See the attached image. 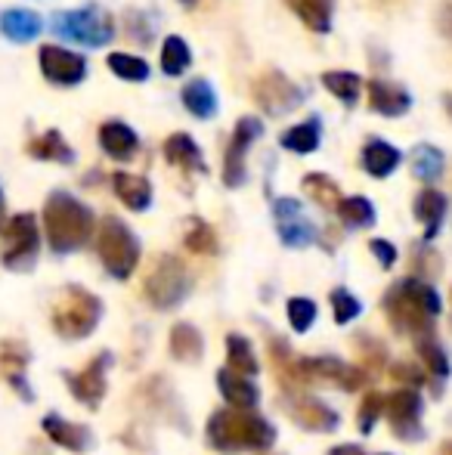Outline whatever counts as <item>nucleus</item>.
Listing matches in <instances>:
<instances>
[{"label":"nucleus","instance_id":"nucleus-38","mask_svg":"<svg viewBox=\"0 0 452 455\" xmlns=\"http://www.w3.org/2000/svg\"><path fill=\"white\" fill-rule=\"evenodd\" d=\"M124 25L137 44H149L152 37H155V19H149V12H143V10H127Z\"/></svg>","mask_w":452,"mask_h":455},{"label":"nucleus","instance_id":"nucleus-29","mask_svg":"<svg viewBox=\"0 0 452 455\" xmlns=\"http://www.w3.org/2000/svg\"><path fill=\"white\" fill-rule=\"evenodd\" d=\"M189 62H193L189 44L183 41L180 35L164 37V44H162V72L168 75V78H180V75L189 68Z\"/></svg>","mask_w":452,"mask_h":455},{"label":"nucleus","instance_id":"nucleus-22","mask_svg":"<svg viewBox=\"0 0 452 455\" xmlns=\"http://www.w3.org/2000/svg\"><path fill=\"white\" fill-rule=\"evenodd\" d=\"M112 189L121 198V204H127L131 211H146L152 204V183L139 174L118 171V174H112Z\"/></svg>","mask_w":452,"mask_h":455},{"label":"nucleus","instance_id":"nucleus-36","mask_svg":"<svg viewBox=\"0 0 452 455\" xmlns=\"http://www.w3.org/2000/svg\"><path fill=\"white\" fill-rule=\"evenodd\" d=\"M443 211H447V198H443L440 192H434V189H424L422 196L416 198V214L422 217L424 223H428V235L437 229V223H440Z\"/></svg>","mask_w":452,"mask_h":455},{"label":"nucleus","instance_id":"nucleus-2","mask_svg":"<svg viewBox=\"0 0 452 455\" xmlns=\"http://www.w3.org/2000/svg\"><path fill=\"white\" fill-rule=\"evenodd\" d=\"M208 443L218 452H266L276 443V427L254 409H218L208 419Z\"/></svg>","mask_w":452,"mask_h":455},{"label":"nucleus","instance_id":"nucleus-20","mask_svg":"<svg viewBox=\"0 0 452 455\" xmlns=\"http://www.w3.org/2000/svg\"><path fill=\"white\" fill-rule=\"evenodd\" d=\"M180 100H183V108H186V112L193 115V118H199V121H211L214 115H218V108H220L218 93H214V87H211V81H208V78L189 81V84L183 87Z\"/></svg>","mask_w":452,"mask_h":455},{"label":"nucleus","instance_id":"nucleus-45","mask_svg":"<svg viewBox=\"0 0 452 455\" xmlns=\"http://www.w3.org/2000/svg\"><path fill=\"white\" fill-rule=\"evenodd\" d=\"M180 4H183V6H195L199 0H180Z\"/></svg>","mask_w":452,"mask_h":455},{"label":"nucleus","instance_id":"nucleus-19","mask_svg":"<svg viewBox=\"0 0 452 455\" xmlns=\"http://www.w3.org/2000/svg\"><path fill=\"white\" fill-rule=\"evenodd\" d=\"M218 387L224 394V400L229 403L233 409H254L260 403V390L251 378H242L229 369H220L218 371Z\"/></svg>","mask_w":452,"mask_h":455},{"label":"nucleus","instance_id":"nucleus-44","mask_svg":"<svg viewBox=\"0 0 452 455\" xmlns=\"http://www.w3.org/2000/svg\"><path fill=\"white\" fill-rule=\"evenodd\" d=\"M443 106H447V112L452 115V96H447V100H443Z\"/></svg>","mask_w":452,"mask_h":455},{"label":"nucleus","instance_id":"nucleus-27","mask_svg":"<svg viewBox=\"0 0 452 455\" xmlns=\"http://www.w3.org/2000/svg\"><path fill=\"white\" fill-rule=\"evenodd\" d=\"M226 369L242 378H254L260 371V363L254 356V347L245 335H229L226 338Z\"/></svg>","mask_w":452,"mask_h":455},{"label":"nucleus","instance_id":"nucleus-37","mask_svg":"<svg viewBox=\"0 0 452 455\" xmlns=\"http://www.w3.org/2000/svg\"><path fill=\"white\" fill-rule=\"evenodd\" d=\"M289 323L295 331H307L316 323V304L310 298H291L289 300Z\"/></svg>","mask_w":452,"mask_h":455},{"label":"nucleus","instance_id":"nucleus-15","mask_svg":"<svg viewBox=\"0 0 452 455\" xmlns=\"http://www.w3.org/2000/svg\"><path fill=\"white\" fill-rule=\"evenodd\" d=\"M99 146H103V152L115 158V162H131L139 149V137L124 121H106L99 127Z\"/></svg>","mask_w":452,"mask_h":455},{"label":"nucleus","instance_id":"nucleus-28","mask_svg":"<svg viewBox=\"0 0 452 455\" xmlns=\"http://www.w3.org/2000/svg\"><path fill=\"white\" fill-rule=\"evenodd\" d=\"M289 415L301 427H307V431H332L335 421H338L332 409H326L322 403H316V400H297L295 406L289 409Z\"/></svg>","mask_w":452,"mask_h":455},{"label":"nucleus","instance_id":"nucleus-7","mask_svg":"<svg viewBox=\"0 0 452 455\" xmlns=\"http://www.w3.org/2000/svg\"><path fill=\"white\" fill-rule=\"evenodd\" d=\"M41 254V229H37L35 214H16L4 229V260L6 270L12 273H31Z\"/></svg>","mask_w":452,"mask_h":455},{"label":"nucleus","instance_id":"nucleus-31","mask_svg":"<svg viewBox=\"0 0 452 455\" xmlns=\"http://www.w3.org/2000/svg\"><path fill=\"white\" fill-rule=\"evenodd\" d=\"M106 66L115 78L121 81H131V84H143L149 81V62L139 60V56H131V53H109L106 56Z\"/></svg>","mask_w":452,"mask_h":455},{"label":"nucleus","instance_id":"nucleus-12","mask_svg":"<svg viewBox=\"0 0 452 455\" xmlns=\"http://www.w3.org/2000/svg\"><path fill=\"white\" fill-rule=\"evenodd\" d=\"M112 365V356L109 354H99L97 360H91L81 371H66V384L72 390V396L87 409H97L106 396V369Z\"/></svg>","mask_w":452,"mask_h":455},{"label":"nucleus","instance_id":"nucleus-14","mask_svg":"<svg viewBox=\"0 0 452 455\" xmlns=\"http://www.w3.org/2000/svg\"><path fill=\"white\" fill-rule=\"evenodd\" d=\"M44 19L35 10H22V6H10L0 12V35L12 44H31L35 37H41Z\"/></svg>","mask_w":452,"mask_h":455},{"label":"nucleus","instance_id":"nucleus-23","mask_svg":"<svg viewBox=\"0 0 452 455\" xmlns=\"http://www.w3.org/2000/svg\"><path fill=\"white\" fill-rule=\"evenodd\" d=\"M400 162H403V156H400L397 146L385 143V140H369L366 146H362V168H366V174L372 177H391L393 171L400 168Z\"/></svg>","mask_w":452,"mask_h":455},{"label":"nucleus","instance_id":"nucleus-6","mask_svg":"<svg viewBox=\"0 0 452 455\" xmlns=\"http://www.w3.org/2000/svg\"><path fill=\"white\" fill-rule=\"evenodd\" d=\"M143 294L155 310H174L193 294V275H189L186 264L180 258L162 254L149 275H146Z\"/></svg>","mask_w":452,"mask_h":455},{"label":"nucleus","instance_id":"nucleus-32","mask_svg":"<svg viewBox=\"0 0 452 455\" xmlns=\"http://www.w3.org/2000/svg\"><path fill=\"white\" fill-rule=\"evenodd\" d=\"M322 87L338 102H344V106H356L362 81H360V75H353V72H326L322 75Z\"/></svg>","mask_w":452,"mask_h":455},{"label":"nucleus","instance_id":"nucleus-13","mask_svg":"<svg viewBox=\"0 0 452 455\" xmlns=\"http://www.w3.org/2000/svg\"><path fill=\"white\" fill-rule=\"evenodd\" d=\"M369 108L385 118H400L412 108V96L406 87L393 84V81H369Z\"/></svg>","mask_w":452,"mask_h":455},{"label":"nucleus","instance_id":"nucleus-39","mask_svg":"<svg viewBox=\"0 0 452 455\" xmlns=\"http://www.w3.org/2000/svg\"><path fill=\"white\" fill-rule=\"evenodd\" d=\"M332 307H335V323H350L353 316H360V300L353 298L344 288H335L332 291Z\"/></svg>","mask_w":452,"mask_h":455},{"label":"nucleus","instance_id":"nucleus-33","mask_svg":"<svg viewBox=\"0 0 452 455\" xmlns=\"http://www.w3.org/2000/svg\"><path fill=\"white\" fill-rule=\"evenodd\" d=\"M409 158H412V174H416L418 180L431 183L443 174V152L437 149V146H428V143L416 146Z\"/></svg>","mask_w":452,"mask_h":455},{"label":"nucleus","instance_id":"nucleus-10","mask_svg":"<svg viewBox=\"0 0 452 455\" xmlns=\"http://www.w3.org/2000/svg\"><path fill=\"white\" fill-rule=\"evenodd\" d=\"M37 62H41V75L44 81L56 87H75L84 81L87 75V60L75 50L56 47V44H44L37 50Z\"/></svg>","mask_w":452,"mask_h":455},{"label":"nucleus","instance_id":"nucleus-5","mask_svg":"<svg viewBox=\"0 0 452 455\" xmlns=\"http://www.w3.org/2000/svg\"><path fill=\"white\" fill-rule=\"evenodd\" d=\"M50 28L62 37V41L84 44V47H106L115 37V22L103 6H78V10H62L53 16Z\"/></svg>","mask_w":452,"mask_h":455},{"label":"nucleus","instance_id":"nucleus-34","mask_svg":"<svg viewBox=\"0 0 452 455\" xmlns=\"http://www.w3.org/2000/svg\"><path fill=\"white\" fill-rule=\"evenodd\" d=\"M304 192H307L316 204H322V208H338V204H341L338 183H335L332 177H326V174H307V177H304Z\"/></svg>","mask_w":452,"mask_h":455},{"label":"nucleus","instance_id":"nucleus-8","mask_svg":"<svg viewBox=\"0 0 452 455\" xmlns=\"http://www.w3.org/2000/svg\"><path fill=\"white\" fill-rule=\"evenodd\" d=\"M251 96L258 102V108L270 118H282V115H291L295 108H301V102L307 100V93L289 78L279 68H270L264 72L258 81L251 84Z\"/></svg>","mask_w":452,"mask_h":455},{"label":"nucleus","instance_id":"nucleus-16","mask_svg":"<svg viewBox=\"0 0 452 455\" xmlns=\"http://www.w3.org/2000/svg\"><path fill=\"white\" fill-rule=\"evenodd\" d=\"M44 434H47L56 446H62V450H72V452H87L93 446L91 427L75 425V421H66L62 415H47V419H44Z\"/></svg>","mask_w":452,"mask_h":455},{"label":"nucleus","instance_id":"nucleus-41","mask_svg":"<svg viewBox=\"0 0 452 455\" xmlns=\"http://www.w3.org/2000/svg\"><path fill=\"white\" fill-rule=\"evenodd\" d=\"M372 251L378 254V260L385 267H391L393 260H397V251H393V245H391V242H385V239H375L372 242Z\"/></svg>","mask_w":452,"mask_h":455},{"label":"nucleus","instance_id":"nucleus-3","mask_svg":"<svg viewBox=\"0 0 452 455\" xmlns=\"http://www.w3.org/2000/svg\"><path fill=\"white\" fill-rule=\"evenodd\" d=\"M50 319H53V329L59 338H66V341H81V338L93 335V329H97L99 319H103V300L87 291V288L68 285V288H62V294L56 298Z\"/></svg>","mask_w":452,"mask_h":455},{"label":"nucleus","instance_id":"nucleus-11","mask_svg":"<svg viewBox=\"0 0 452 455\" xmlns=\"http://www.w3.org/2000/svg\"><path fill=\"white\" fill-rule=\"evenodd\" d=\"M276 217V233L285 248H307L316 242V227L304 217V208L297 198H276L273 202Z\"/></svg>","mask_w":452,"mask_h":455},{"label":"nucleus","instance_id":"nucleus-21","mask_svg":"<svg viewBox=\"0 0 452 455\" xmlns=\"http://www.w3.org/2000/svg\"><path fill=\"white\" fill-rule=\"evenodd\" d=\"M168 350L177 363H199L202 354H205V338L195 325L177 323L168 335Z\"/></svg>","mask_w":452,"mask_h":455},{"label":"nucleus","instance_id":"nucleus-30","mask_svg":"<svg viewBox=\"0 0 452 455\" xmlns=\"http://www.w3.org/2000/svg\"><path fill=\"white\" fill-rule=\"evenodd\" d=\"M183 245H186L193 254H205V258H211V254H218V233H214L211 223H205L202 217H189Z\"/></svg>","mask_w":452,"mask_h":455},{"label":"nucleus","instance_id":"nucleus-17","mask_svg":"<svg viewBox=\"0 0 452 455\" xmlns=\"http://www.w3.org/2000/svg\"><path fill=\"white\" fill-rule=\"evenodd\" d=\"M164 158H168L174 168H183V171H199V174H205L208 164H205V156H202L199 143H195L189 133H170L168 140H164Z\"/></svg>","mask_w":452,"mask_h":455},{"label":"nucleus","instance_id":"nucleus-43","mask_svg":"<svg viewBox=\"0 0 452 455\" xmlns=\"http://www.w3.org/2000/svg\"><path fill=\"white\" fill-rule=\"evenodd\" d=\"M332 455H360V450H353V446H341V450H335Z\"/></svg>","mask_w":452,"mask_h":455},{"label":"nucleus","instance_id":"nucleus-42","mask_svg":"<svg viewBox=\"0 0 452 455\" xmlns=\"http://www.w3.org/2000/svg\"><path fill=\"white\" fill-rule=\"evenodd\" d=\"M6 229V202H4V189H0V233Z\"/></svg>","mask_w":452,"mask_h":455},{"label":"nucleus","instance_id":"nucleus-4","mask_svg":"<svg viewBox=\"0 0 452 455\" xmlns=\"http://www.w3.org/2000/svg\"><path fill=\"white\" fill-rule=\"evenodd\" d=\"M97 254L103 260L106 273L112 279L124 282L137 270L143 248H139V239L127 223H121L118 217H103V223L97 227Z\"/></svg>","mask_w":452,"mask_h":455},{"label":"nucleus","instance_id":"nucleus-26","mask_svg":"<svg viewBox=\"0 0 452 455\" xmlns=\"http://www.w3.org/2000/svg\"><path fill=\"white\" fill-rule=\"evenodd\" d=\"M28 156L37 158V162H59V164H72L75 162V152L72 146L66 143L59 131H47L41 137H35L28 143Z\"/></svg>","mask_w":452,"mask_h":455},{"label":"nucleus","instance_id":"nucleus-40","mask_svg":"<svg viewBox=\"0 0 452 455\" xmlns=\"http://www.w3.org/2000/svg\"><path fill=\"white\" fill-rule=\"evenodd\" d=\"M437 31L452 44V0L440 4V10H437Z\"/></svg>","mask_w":452,"mask_h":455},{"label":"nucleus","instance_id":"nucleus-9","mask_svg":"<svg viewBox=\"0 0 452 455\" xmlns=\"http://www.w3.org/2000/svg\"><path fill=\"white\" fill-rule=\"evenodd\" d=\"M264 133V124L260 118H239L233 127V137L226 143V152H224V183L229 189H239L242 183L248 180V171H245V158L251 152L254 140H260Z\"/></svg>","mask_w":452,"mask_h":455},{"label":"nucleus","instance_id":"nucleus-25","mask_svg":"<svg viewBox=\"0 0 452 455\" xmlns=\"http://www.w3.org/2000/svg\"><path fill=\"white\" fill-rule=\"evenodd\" d=\"M320 140H322L320 118H310V121H301V124L289 127V131L279 137V146H282L285 152H295V156H310V152L320 149Z\"/></svg>","mask_w":452,"mask_h":455},{"label":"nucleus","instance_id":"nucleus-35","mask_svg":"<svg viewBox=\"0 0 452 455\" xmlns=\"http://www.w3.org/2000/svg\"><path fill=\"white\" fill-rule=\"evenodd\" d=\"M338 214H341L344 227H350V229H362V227H372V223H375L372 202H369V198H362V196L344 198V202L338 204Z\"/></svg>","mask_w":452,"mask_h":455},{"label":"nucleus","instance_id":"nucleus-24","mask_svg":"<svg viewBox=\"0 0 452 455\" xmlns=\"http://www.w3.org/2000/svg\"><path fill=\"white\" fill-rule=\"evenodd\" d=\"M285 4L310 31H316V35H329L332 31L335 0H285Z\"/></svg>","mask_w":452,"mask_h":455},{"label":"nucleus","instance_id":"nucleus-18","mask_svg":"<svg viewBox=\"0 0 452 455\" xmlns=\"http://www.w3.org/2000/svg\"><path fill=\"white\" fill-rule=\"evenodd\" d=\"M25 365H28V350L19 341H4L0 344V375L25 396V400H35V394L25 384Z\"/></svg>","mask_w":452,"mask_h":455},{"label":"nucleus","instance_id":"nucleus-1","mask_svg":"<svg viewBox=\"0 0 452 455\" xmlns=\"http://www.w3.org/2000/svg\"><path fill=\"white\" fill-rule=\"evenodd\" d=\"M44 233H47V245L56 254H72L84 248L97 233V217L81 198L72 192H50L44 202Z\"/></svg>","mask_w":452,"mask_h":455}]
</instances>
